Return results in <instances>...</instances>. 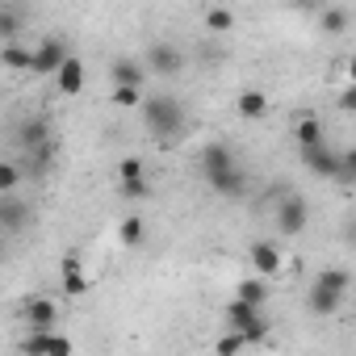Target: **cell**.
<instances>
[{
	"label": "cell",
	"instance_id": "cell-13",
	"mask_svg": "<svg viewBox=\"0 0 356 356\" xmlns=\"http://www.w3.org/2000/svg\"><path fill=\"white\" fill-rule=\"evenodd\" d=\"M109 80H113V84L143 88V84H147V67H143L134 55H122V59H113V63H109Z\"/></svg>",
	"mask_w": 356,
	"mask_h": 356
},
{
	"label": "cell",
	"instance_id": "cell-11",
	"mask_svg": "<svg viewBox=\"0 0 356 356\" xmlns=\"http://www.w3.org/2000/svg\"><path fill=\"white\" fill-rule=\"evenodd\" d=\"M22 352H59V356H67L72 352V339L67 335H55V327H47V331H30L26 339H22Z\"/></svg>",
	"mask_w": 356,
	"mask_h": 356
},
{
	"label": "cell",
	"instance_id": "cell-22",
	"mask_svg": "<svg viewBox=\"0 0 356 356\" xmlns=\"http://www.w3.org/2000/svg\"><path fill=\"white\" fill-rule=\"evenodd\" d=\"M88 289H92V281H88L84 264H63V293L67 298H84Z\"/></svg>",
	"mask_w": 356,
	"mask_h": 356
},
{
	"label": "cell",
	"instance_id": "cell-14",
	"mask_svg": "<svg viewBox=\"0 0 356 356\" xmlns=\"http://www.w3.org/2000/svg\"><path fill=\"white\" fill-rule=\"evenodd\" d=\"M235 113H239L243 122H260V118L268 113V97H264V88H243L239 101H235Z\"/></svg>",
	"mask_w": 356,
	"mask_h": 356
},
{
	"label": "cell",
	"instance_id": "cell-31",
	"mask_svg": "<svg viewBox=\"0 0 356 356\" xmlns=\"http://www.w3.org/2000/svg\"><path fill=\"white\" fill-rule=\"evenodd\" d=\"M0 38H5V42L22 38V17L17 13H0Z\"/></svg>",
	"mask_w": 356,
	"mask_h": 356
},
{
	"label": "cell",
	"instance_id": "cell-18",
	"mask_svg": "<svg viewBox=\"0 0 356 356\" xmlns=\"http://www.w3.org/2000/svg\"><path fill=\"white\" fill-rule=\"evenodd\" d=\"M118 197H122V202H147V197H151L147 172H138V176H118Z\"/></svg>",
	"mask_w": 356,
	"mask_h": 356
},
{
	"label": "cell",
	"instance_id": "cell-6",
	"mask_svg": "<svg viewBox=\"0 0 356 356\" xmlns=\"http://www.w3.org/2000/svg\"><path fill=\"white\" fill-rule=\"evenodd\" d=\"M143 67L155 72V76H176V72L185 67V55H181V47H172V42H151Z\"/></svg>",
	"mask_w": 356,
	"mask_h": 356
},
{
	"label": "cell",
	"instance_id": "cell-3",
	"mask_svg": "<svg viewBox=\"0 0 356 356\" xmlns=\"http://www.w3.org/2000/svg\"><path fill=\"white\" fill-rule=\"evenodd\" d=\"M67 42L63 38H42L38 47H30V72L34 76H55V67L67 59Z\"/></svg>",
	"mask_w": 356,
	"mask_h": 356
},
{
	"label": "cell",
	"instance_id": "cell-25",
	"mask_svg": "<svg viewBox=\"0 0 356 356\" xmlns=\"http://www.w3.org/2000/svg\"><path fill=\"white\" fill-rule=\"evenodd\" d=\"M143 235H147V227H143V218H122L118 222V239H122V248H138L143 243Z\"/></svg>",
	"mask_w": 356,
	"mask_h": 356
},
{
	"label": "cell",
	"instance_id": "cell-12",
	"mask_svg": "<svg viewBox=\"0 0 356 356\" xmlns=\"http://www.w3.org/2000/svg\"><path fill=\"white\" fill-rule=\"evenodd\" d=\"M210 189H214L218 197H231V202H239V197L248 193V172L235 163V168H227V172L210 176Z\"/></svg>",
	"mask_w": 356,
	"mask_h": 356
},
{
	"label": "cell",
	"instance_id": "cell-26",
	"mask_svg": "<svg viewBox=\"0 0 356 356\" xmlns=\"http://www.w3.org/2000/svg\"><path fill=\"white\" fill-rule=\"evenodd\" d=\"M206 30H210V34H231V30H235V13L222 9V5H214V9L206 13Z\"/></svg>",
	"mask_w": 356,
	"mask_h": 356
},
{
	"label": "cell",
	"instance_id": "cell-20",
	"mask_svg": "<svg viewBox=\"0 0 356 356\" xmlns=\"http://www.w3.org/2000/svg\"><path fill=\"white\" fill-rule=\"evenodd\" d=\"M293 138H298V147L323 143V138H327V130H323V118H314V113H302V118H298V126H293Z\"/></svg>",
	"mask_w": 356,
	"mask_h": 356
},
{
	"label": "cell",
	"instance_id": "cell-21",
	"mask_svg": "<svg viewBox=\"0 0 356 356\" xmlns=\"http://www.w3.org/2000/svg\"><path fill=\"white\" fill-rule=\"evenodd\" d=\"M26 159H30V172H51V163H55V155H59V143L55 138H47V143H38V147H30V151H22Z\"/></svg>",
	"mask_w": 356,
	"mask_h": 356
},
{
	"label": "cell",
	"instance_id": "cell-15",
	"mask_svg": "<svg viewBox=\"0 0 356 356\" xmlns=\"http://www.w3.org/2000/svg\"><path fill=\"white\" fill-rule=\"evenodd\" d=\"M47 138H55L47 118H22V126H17V147H22V151L38 147V143H47Z\"/></svg>",
	"mask_w": 356,
	"mask_h": 356
},
{
	"label": "cell",
	"instance_id": "cell-17",
	"mask_svg": "<svg viewBox=\"0 0 356 356\" xmlns=\"http://www.w3.org/2000/svg\"><path fill=\"white\" fill-rule=\"evenodd\" d=\"M343 302H348L343 293H331V289H318V285H310V293H306V306H310V314H318V318H331Z\"/></svg>",
	"mask_w": 356,
	"mask_h": 356
},
{
	"label": "cell",
	"instance_id": "cell-2",
	"mask_svg": "<svg viewBox=\"0 0 356 356\" xmlns=\"http://www.w3.org/2000/svg\"><path fill=\"white\" fill-rule=\"evenodd\" d=\"M222 318H227V327L243 331L248 343H264V335H268V318H264V310L252 306V302H243V298H231L227 310H222Z\"/></svg>",
	"mask_w": 356,
	"mask_h": 356
},
{
	"label": "cell",
	"instance_id": "cell-33",
	"mask_svg": "<svg viewBox=\"0 0 356 356\" xmlns=\"http://www.w3.org/2000/svg\"><path fill=\"white\" fill-rule=\"evenodd\" d=\"M339 109H343V113L356 109V88H343V92H339Z\"/></svg>",
	"mask_w": 356,
	"mask_h": 356
},
{
	"label": "cell",
	"instance_id": "cell-19",
	"mask_svg": "<svg viewBox=\"0 0 356 356\" xmlns=\"http://www.w3.org/2000/svg\"><path fill=\"white\" fill-rule=\"evenodd\" d=\"M0 67H9V72H30V47L22 38L5 42L0 47Z\"/></svg>",
	"mask_w": 356,
	"mask_h": 356
},
{
	"label": "cell",
	"instance_id": "cell-24",
	"mask_svg": "<svg viewBox=\"0 0 356 356\" xmlns=\"http://www.w3.org/2000/svg\"><path fill=\"white\" fill-rule=\"evenodd\" d=\"M235 298H243V302H252V306H264V302H268L264 277H243V281L235 285Z\"/></svg>",
	"mask_w": 356,
	"mask_h": 356
},
{
	"label": "cell",
	"instance_id": "cell-5",
	"mask_svg": "<svg viewBox=\"0 0 356 356\" xmlns=\"http://www.w3.org/2000/svg\"><path fill=\"white\" fill-rule=\"evenodd\" d=\"M306 222H310V210H306V197H298V193H289V197H281V206H277V231L281 235H302L306 231Z\"/></svg>",
	"mask_w": 356,
	"mask_h": 356
},
{
	"label": "cell",
	"instance_id": "cell-23",
	"mask_svg": "<svg viewBox=\"0 0 356 356\" xmlns=\"http://www.w3.org/2000/svg\"><path fill=\"white\" fill-rule=\"evenodd\" d=\"M314 285H318V289H331V293H343V298H348V289H352V273H348V268H323V273L314 277Z\"/></svg>",
	"mask_w": 356,
	"mask_h": 356
},
{
	"label": "cell",
	"instance_id": "cell-8",
	"mask_svg": "<svg viewBox=\"0 0 356 356\" xmlns=\"http://www.w3.org/2000/svg\"><path fill=\"white\" fill-rule=\"evenodd\" d=\"M30 218H34V210L26 197L0 193V231H22V227H30Z\"/></svg>",
	"mask_w": 356,
	"mask_h": 356
},
{
	"label": "cell",
	"instance_id": "cell-16",
	"mask_svg": "<svg viewBox=\"0 0 356 356\" xmlns=\"http://www.w3.org/2000/svg\"><path fill=\"white\" fill-rule=\"evenodd\" d=\"M227 168H235V151L222 147V143H210V147L202 151V172H206V181H210V176H218V172H227Z\"/></svg>",
	"mask_w": 356,
	"mask_h": 356
},
{
	"label": "cell",
	"instance_id": "cell-7",
	"mask_svg": "<svg viewBox=\"0 0 356 356\" xmlns=\"http://www.w3.org/2000/svg\"><path fill=\"white\" fill-rule=\"evenodd\" d=\"M55 88H59V97H80L84 92V59L80 55H67L59 67H55Z\"/></svg>",
	"mask_w": 356,
	"mask_h": 356
},
{
	"label": "cell",
	"instance_id": "cell-29",
	"mask_svg": "<svg viewBox=\"0 0 356 356\" xmlns=\"http://www.w3.org/2000/svg\"><path fill=\"white\" fill-rule=\"evenodd\" d=\"M222 356H235V352H243V348H252L248 343V335L243 331H235V327H227V335H218V343H214Z\"/></svg>",
	"mask_w": 356,
	"mask_h": 356
},
{
	"label": "cell",
	"instance_id": "cell-32",
	"mask_svg": "<svg viewBox=\"0 0 356 356\" xmlns=\"http://www.w3.org/2000/svg\"><path fill=\"white\" fill-rule=\"evenodd\" d=\"M138 172H143V159H134V155H126L118 163V176H138Z\"/></svg>",
	"mask_w": 356,
	"mask_h": 356
},
{
	"label": "cell",
	"instance_id": "cell-10",
	"mask_svg": "<svg viewBox=\"0 0 356 356\" xmlns=\"http://www.w3.org/2000/svg\"><path fill=\"white\" fill-rule=\"evenodd\" d=\"M22 323H26L30 331H47V327L59 323V306H55L51 298H26V306H22Z\"/></svg>",
	"mask_w": 356,
	"mask_h": 356
},
{
	"label": "cell",
	"instance_id": "cell-4",
	"mask_svg": "<svg viewBox=\"0 0 356 356\" xmlns=\"http://www.w3.org/2000/svg\"><path fill=\"white\" fill-rule=\"evenodd\" d=\"M302 163H306V172H314V176H323V181H335V172H339V151L323 138V143H310V147H302Z\"/></svg>",
	"mask_w": 356,
	"mask_h": 356
},
{
	"label": "cell",
	"instance_id": "cell-28",
	"mask_svg": "<svg viewBox=\"0 0 356 356\" xmlns=\"http://www.w3.org/2000/svg\"><path fill=\"white\" fill-rule=\"evenodd\" d=\"M109 101H113L118 109H138V101H143V88H130V84H113Z\"/></svg>",
	"mask_w": 356,
	"mask_h": 356
},
{
	"label": "cell",
	"instance_id": "cell-30",
	"mask_svg": "<svg viewBox=\"0 0 356 356\" xmlns=\"http://www.w3.org/2000/svg\"><path fill=\"white\" fill-rule=\"evenodd\" d=\"M22 185V168L13 159H0V193H13Z\"/></svg>",
	"mask_w": 356,
	"mask_h": 356
},
{
	"label": "cell",
	"instance_id": "cell-9",
	"mask_svg": "<svg viewBox=\"0 0 356 356\" xmlns=\"http://www.w3.org/2000/svg\"><path fill=\"white\" fill-rule=\"evenodd\" d=\"M248 260H252V268H256V277H277L281 273V248L273 243V239H256L252 248H248Z\"/></svg>",
	"mask_w": 356,
	"mask_h": 356
},
{
	"label": "cell",
	"instance_id": "cell-27",
	"mask_svg": "<svg viewBox=\"0 0 356 356\" xmlns=\"http://www.w3.org/2000/svg\"><path fill=\"white\" fill-rule=\"evenodd\" d=\"M323 34H343L348 30V9H339V5H331V9H323Z\"/></svg>",
	"mask_w": 356,
	"mask_h": 356
},
{
	"label": "cell",
	"instance_id": "cell-1",
	"mask_svg": "<svg viewBox=\"0 0 356 356\" xmlns=\"http://www.w3.org/2000/svg\"><path fill=\"white\" fill-rule=\"evenodd\" d=\"M138 109H143V122H147V130H151V138L155 143H176L185 134V126H189V113H185V105L176 101V97H168V92H143V101H138Z\"/></svg>",
	"mask_w": 356,
	"mask_h": 356
}]
</instances>
